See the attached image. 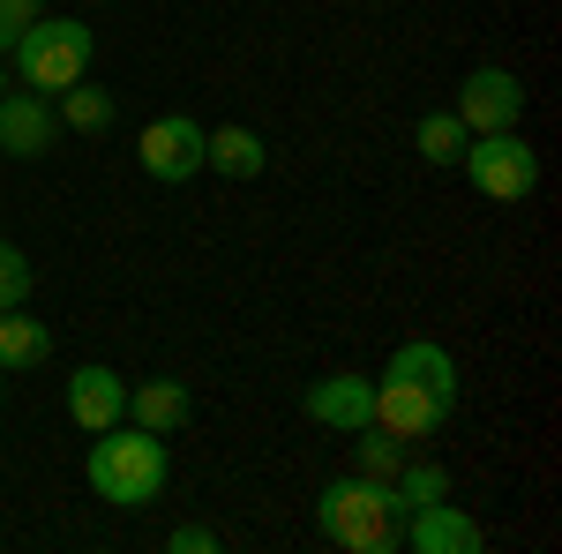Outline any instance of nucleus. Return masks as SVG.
Wrapping results in <instances>:
<instances>
[{
    "label": "nucleus",
    "instance_id": "f257e3e1",
    "mask_svg": "<svg viewBox=\"0 0 562 554\" xmlns=\"http://www.w3.org/2000/svg\"><path fill=\"white\" fill-rule=\"evenodd\" d=\"M83 479L98 502H113V510H150L158 495H166V479H173V457H166V434H150V427H98L90 434V457H83Z\"/></svg>",
    "mask_w": 562,
    "mask_h": 554
},
{
    "label": "nucleus",
    "instance_id": "f03ea898",
    "mask_svg": "<svg viewBox=\"0 0 562 554\" xmlns=\"http://www.w3.org/2000/svg\"><path fill=\"white\" fill-rule=\"evenodd\" d=\"M315 524H323V540H338V547H352V554H397L405 510H397V487H390V479H375V472H346V479L323 487Z\"/></svg>",
    "mask_w": 562,
    "mask_h": 554
},
{
    "label": "nucleus",
    "instance_id": "7ed1b4c3",
    "mask_svg": "<svg viewBox=\"0 0 562 554\" xmlns=\"http://www.w3.org/2000/svg\"><path fill=\"white\" fill-rule=\"evenodd\" d=\"M90 53H98V31L76 23V15H38L23 38L8 45L15 83L38 90V98H60L68 83H83V76H90Z\"/></svg>",
    "mask_w": 562,
    "mask_h": 554
},
{
    "label": "nucleus",
    "instance_id": "20e7f679",
    "mask_svg": "<svg viewBox=\"0 0 562 554\" xmlns=\"http://www.w3.org/2000/svg\"><path fill=\"white\" fill-rule=\"evenodd\" d=\"M458 166H465V180H473L487 203H525V195L540 188V150H532V143H525L518 128L473 135Z\"/></svg>",
    "mask_w": 562,
    "mask_h": 554
},
{
    "label": "nucleus",
    "instance_id": "39448f33",
    "mask_svg": "<svg viewBox=\"0 0 562 554\" xmlns=\"http://www.w3.org/2000/svg\"><path fill=\"white\" fill-rule=\"evenodd\" d=\"M135 166L150 172L158 188H180V180H195L203 166V121L195 113H166V121H150L143 143H135Z\"/></svg>",
    "mask_w": 562,
    "mask_h": 554
},
{
    "label": "nucleus",
    "instance_id": "423d86ee",
    "mask_svg": "<svg viewBox=\"0 0 562 554\" xmlns=\"http://www.w3.org/2000/svg\"><path fill=\"white\" fill-rule=\"evenodd\" d=\"M450 412L458 405H442L435 389H420L413 375H375V427H390L397 442H428V434H442L450 427Z\"/></svg>",
    "mask_w": 562,
    "mask_h": 554
},
{
    "label": "nucleus",
    "instance_id": "0eeeda50",
    "mask_svg": "<svg viewBox=\"0 0 562 554\" xmlns=\"http://www.w3.org/2000/svg\"><path fill=\"white\" fill-rule=\"evenodd\" d=\"M465 135H495V128H518L525 121V83L510 68H473L465 83H458V105H450Z\"/></svg>",
    "mask_w": 562,
    "mask_h": 554
},
{
    "label": "nucleus",
    "instance_id": "6e6552de",
    "mask_svg": "<svg viewBox=\"0 0 562 554\" xmlns=\"http://www.w3.org/2000/svg\"><path fill=\"white\" fill-rule=\"evenodd\" d=\"M301 412H307L315 427H330V434H360V427L375 420V375H352V368H338V375L307 383Z\"/></svg>",
    "mask_w": 562,
    "mask_h": 554
},
{
    "label": "nucleus",
    "instance_id": "1a4fd4ad",
    "mask_svg": "<svg viewBox=\"0 0 562 554\" xmlns=\"http://www.w3.org/2000/svg\"><path fill=\"white\" fill-rule=\"evenodd\" d=\"M60 143V113L38 90H8L0 98V158H45Z\"/></svg>",
    "mask_w": 562,
    "mask_h": 554
},
{
    "label": "nucleus",
    "instance_id": "9d476101",
    "mask_svg": "<svg viewBox=\"0 0 562 554\" xmlns=\"http://www.w3.org/2000/svg\"><path fill=\"white\" fill-rule=\"evenodd\" d=\"M397 547L413 554H480V524L450 495L442 502H420V510H405V532H397Z\"/></svg>",
    "mask_w": 562,
    "mask_h": 554
},
{
    "label": "nucleus",
    "instance_id": "9b49d317",
    "mask_svg": "<svg viewBox=\"0 0 562 554\" xmlns=\"http://www.w3.org/2000/svg\"><path fill=\"white\" fill-rule=\"evenodd\" d=\"M68 420L83 427V434H98V427H121L128 420V383L113 375V368H76L68 375Z\"/></svg>",
    "mask_w": 562,
    "mask_h": 554
},
{
    "label": "nucleus",
    "instance_id": "f8f14e48",
    "mask_svg": "<svg viewBox=\"0 0 562 554\" xmlns=\"http://www.w3.org/2000/svg\"><path fill=\"white\" fill-rule=\"evenodd\" d=\"M128 420L150 427V434H180L195 420V389L180 375H150V383H128Z\"/></svg>",
    "mask_w": 562,
    "mask_h": 554
},
{
    "label": "nucleus",
    "instance_id": "ddd939ff",
    "mask_svg": "<svg viewBox=\"0 0 562 554\" xmlns=\"http://www.w3.org/2000/svg\"><path fill=\"white\" fill-rule=\"evenodd\" d=\"M203 166H217V180H262L270 143L240 121H225V128H203Z\"/></svg>",
    "mask_w": 562,
    "mask_h": 554
},
{
    "label": "nucleus",
    "instance_id": "4468645a",
    "mask_svg": "<svg viewBox=\"0 0 562 554\" xmlns=\"http://www.w3.org/2000/svg\"><path fill=\"white\" fill-rule=\"evenodd\" d=\"M390 375H413V383L435 389L442 405H458V360H450L435 338H405L397 352H390Z\"/></svg>",
    "mask_w": 562,
    "mask_h": 554
},
{
    "label": "nucleus",
    "instance_id": "2eb2a0df",
    "mask_svg": "<svg viewBox=\"0 0 562 554\" xmlns=\"http://www.w3.org/2000/svg\"><path fill=\"white\" fill-rule=\"evenodd\" d=\"M45 352H53V330H45L38 315H31V299H23V307H0V375H23V368H38Z\"/></svg>",
    "mask_w": 562,
    "mask_h": 554
},
{
    "label": "nucleus",
    "instance_id": "dca6fc26",
    "mask_svg": "<svg viewBox=\"0 0 562 554\" xmlns=\"http://www.w3.org/2000/svg\"><path fill=\"white\" fill-rule=\"evenodd\" d=\"M53 113H60V128H76V135H105L121 105H113V90H105V83H90V76H83V83H68L60 98H53Z\"/></svg>",
    "mask_w": 562,
    "mask_h": 554
},
{
    "label": "nucleus",
    "instance_id": "f3484780",
    "mask_svg": "<svg viewBox=\"0 0 562 554\" xmlns=\"http://www.w3.org/2000/svg\"><path fill=\"white\" fill-rule=\"evenodd\" d=\"M465 143H473V135H465V121H458L450 105L420 113V128H413V150H420L428 166H458V158H465Z\"/></svg>",
    "mask_w": 562,
    "mask_h": 554
},
{
    "label": "nucleus",
    "instance_id": "a211bd4d",
    "mask_svg": "<svg viewBox=\"0 0 562 554\" xmlns=\"http://www.w3.org/2000/svg\"><path fill=\"white\" fill-rule=\"evenodd\" d=\"M390 487H397V510H420V502L450 495V472L435 465V457H405V465L390 472Z\"/></svg>",
    "mask_w": 562,
    "mask_h": 554
},
{
    "label": "nucleus",
    "instance_id": "6ab92c4d",
    "mask_svg": "<svg viewBox=\"0 0 562 554\" xmlns=\"http://www.w3.org/2000/svg\"><path fill=\"white\" fill-rule=\"evenodd\" d=\"M405 465V442H397V434H390V427H360V434H352V472H375V479H390V472Z\"/></svg>",
    "mask_w": 562,
    "mask_h": 554
},
{
    "label": "nucleus",
    "instance_id": "aec40b11",
    "mask_svg": "<svg viewBox=\"0 0 562 554\" xmlns=\"http://www.w3.org/2000/svg\"><path fill=\"white\" fill-rule=\"evenodd\" d=\"M31 285H38L31 256H23L15 240H0V307H23V299H31Z\"/></svg>",
    "mask_w": 562,
    "mask_h": 554
},
{
    "label": "nucleus",
    "instance_id": "412c9836",
    "mask_svg": "<svg viewBox=\"0 0 562 554\" xmlns=\"http://www.w3.org/2000/svg\"><path fill=\"white\" fill-rule=\"evenodd\" d=\"M38 15H45V0H0V53L23 38V31H31Z\"/></svg>",
    "mask_w": 562,
    "mask_h": 554
},
{
    "label": "nucleus",
    "instance_id": "4be33fe9",
    "mask_svg": "<svg viewBox=\"0 0 562 554\" xmlns=\"http://www.w3.org/2000/svg\"><path fill=\"white\" fill-rule=\"evenodd\" d=\"M166 547H173V554H217V532H211V524H173Z\"/></svg>",
    "mask_w": 562,
    "mask_h": 554
},
{
    "label": "nucleus",
    "instance_id": "5701e85b",
    "mask_svg": "<svg viewBox=\"0 0 562 554\" xmlns=\"http://www.w3.org/2000/svg\"><path fill=\"white\" fill-rule=\"evenodd\" d=\"M8 83H15V76H8V53H0V98H8Z\"/></svg>",
    "mask_w": 562,
    "mask_h": 554
},
{
    "label": "nucleus",
    "instance_id": "b1692460",
    "mask_svg": "<svg viewBox=\"0 0 562 554\" xmlns=\"http://www.w3.org/2000/svg\"><path fill=\"white\" fill-rule=\"evenodd\" d=\"M0 405H8V375H0Z\"/></svg>",
    "mask_w": 562,
    "mask_h": 554
},
{
    "label": "nucleus",
    "instance_id": "393cba45",
    "mask_svg": "<svg viewBox=\"0 0 562 554\" xmlns=\"http://www.w3.org/2000/svg\"><path fill=\"white\" fill-rule=\"evenodd\" d=\"M98 8H105V0H98Z\"/></svg>",
    "mask_w": 562,
    "mask_h": 554
}]
</instances>
